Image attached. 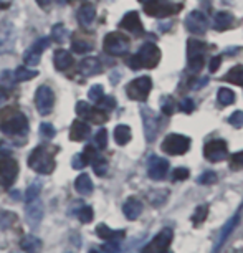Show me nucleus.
Wrapping results in <instances>:
<instances>
[{
    "mask_svg": "<svg viewBox=\"0 0 243 253\" xmlns=\"http://www.w3.org/2000/svg\"><path fill=\"white\" fill-rule=\"evenodd\" d=\"M8 99V91L3 86H0V104Z\"/></svg>",
    "mask_w": 243,
    "mask_h": 253,
    "instance_id": "bf43d9fd",
    "label": "nucleus"
},
{
    "mask_svg": "<svg viewBox=\"0 0 243 253\" xmlns=\"http://www.w3.org/2000/svg\"><path fill=\"white\" fill-rule=\"evenodd\" d=\"M51 35H53L55 42H58V43H63L66 40V37H68V30H66V27L63 23H58V25H55L51 28Z\"/></svg>",
    "mask_w": 243,
    "mask_h": 253,
    "instance_id": "c9c22d12",
    "label": "nucleus"
},
{
    "mask_svg": "<svg viewBox=\"0 0 243 253\" xmlns=\"http://www.w3.org/2000/svg\"><path fill=\"white\" fill-rule=\"evenodd\" d=\"M230 169L232 170H242L243 169V151L235 152L230 157Z\"/></svg>",
    "mask_w": 243,
    "mask_h": 253,
    "instance_id": "37998d69",
    "label": "nucleus"
},
{
    "mask_svg": "<svg viewBox=\"0 0 243 253\" xmlns=\"http://www.w3.org/2000/svg\"><path fill=\"white\" fill-rule=\"evenodd\" d=\"M203 156L210 162H220L223 159H227V156H228L227 142L223 139H215V141L207 142L205 147H203Z\"/></svg>",
    "mask_w": 243,
    "mask_h": 253,
    "instance_id": "f8f14e48",
    "label": "nucleus"
},
{
    "mask_svg": "<svg viewBox=\"0 0 243 253\" xmlns=\"http://www.w3.org/2000/svg\"><path fill=\"white\" fill-rule=\"evenodd\" d=\"M28 129V119L17 108H3L0 111V131L5 134H22Z\"/></svg>",
    "mask_w": 243,
    "mask_h": 253,
    "instance_id": "f257e3e1",
    "label": "nucleus"
},
{
    "mask_svg": "<svg viewBox=\"0 0 243 253\" xmlns=\"http://www.w3.org/2000/svg\"><path fill=\"white\" fill-rule=\"evenodd\" d=\"M15 253H25V252H23V250H22V252H15Z\"/></svg>",
    "mask_w": 243,
    "mask_h": 253,
    "instance_id": "69168bd1",
    "label": "nucleus"
},
{
    "mask_svg": "<svg viewBox=\"0 0 243 253\" xmlns=\"http://www.w3.org/2000/svg\"><path fill=\"white\" fill-rule=\"evenodd\" d=\"M165 253H172V252H170V250H169V252H165Z\"/></svg>",
    "mask_w": 243,
    "mask_h": 253,
    "instance_id": "338daca9",
    "label": "nucleus"
},
{
    "mask_svg": "<svg viewBox=\"0 0 243 253\" xmlns=\"http://www.w3.org/2000/svg\"><path fill=\"white\" fill-rule=\"evenodd\" d=\"M238 218H240V215L237 213V215H233V217L230 218V220H228V222L225 223V227H223L222 230H220V237H218L217 245H215V250H213V252H217L218 248H220V247L223 245V242L227 240L228 235H230V233L233 232V228H235V225L238 223Z\"/></svg>",
    "mask_w": 243,
    "mask_h": 253,
    "instance_id": "bb28decb",
    "label": "nucleus"
},
{
    "mask_svg": "<svg viewBox=\"0 0 243 253\" xmlns=\"http://www.w3.org/2000/svg\"><path fill=\"white\" fill-rule=\"evenodd\" d=\"M129 45H131L129 38L119 32L108 33L106 38H104V51L113 56L126 55L127 51H129Z\"/></svg>",
    "mask_w": 243,
    "mask_h": 253,
    "instance_id": "39448f33",
    "label": "nucleus"
},
{
    "mask_svg": "<svg viewBox=\"0 0 243 253\" xmlns=\"http://www.w3.org/2000/svg\"><path fill=\"white\" fill-rule=\"evenodd\" d=\"M76 113H78L81 118L88 119L89 123H94V124H103L108 121V114L104 113L103 109L89 106V104L84 101H80L76 104Z\"/></svg>",
    "mask_w": 243,
    "mask_h": 253,
    "instance_id": "ddd939ff",
    "label": "nucleus"
},
{
    "mask_svg": "<svg viewBox=\"0 0 243 253\" xmlns=\"http://www.w3.org/2000/svg\"><path fill=\"white\" fill-rule=\"evenodd\" d=\"M89 253H99V252H96V250H91V252H89Z\"/></svg>",
    "mask_w": 243,
    "mask_h": 253,
    "instance_id": "0e129e2a",
    "label": "nucleus"
},
{
    "mask_svg": "<svg viewBox=\"0 0 243 253\" xmlns=\"http://www.w3.org/2000/svg\"><path fill=\"white\" fill-rule=\"evenodd\" d=\"M80 156H81V159H83L84 166H88V164H91V162L98 157V152H96V149H94L93 146H86V147H84V151L81 152Z\"/></svg>",
    "mask_w": 243,
    "mask_h": 253,
    "instance_id": "4c0bfd02",
    "label": "nucleus"
},
{
    "mask_svg": "<svg viewBox=\"0 0 243 253\" xmlns=\"http://www.w3.org/2000/svg\"><path fill=\"white\" fill-rule=\"evenodd\" d=\"M119 27H121L122 30L136 33V35H141V33H142V23L139 20V13H137V12L126 13L124 18H122L121 23H119Z\"/></svg>",
    "mask_w": 243,
    "mask_h": 253,
    "instance_id": "6ab92c4d",
    "label": "nucleus"
},
{
    "mask_svg": "<svg viewBox=\"0 0 243 253\" xmlns=\"http://www.w3.org/2000/svg\"><path fill=\"white\" fill-rule=\"evenodd\" d=\"M25 215H27V223L30 227H38V223L41 222V217H43V204L38 199L28 202L27 209H25Z\"/></svg>",
    "mask_w": 243,
    "mask_h": 253,
    "instance_id": "f3484780",
    "label": "nucleus"
},
{
    "mask_svg": "<svg viewBox=\"0 0 243 253\" xmlns=\"http://www.w3.org/2000/svg\"><path fill=\"white\" fill-rule=\"evenodd\" d=\"M161 108H162V111H164L165 114H172V111H174V103H172V98H162V101H161Z\"/></svg>",
    "mask_w": 243,
    "mask_h": 253,
    "instance_id": "603ef678",
    "label": "nucleus"
},
{
    "mask_svg": "<svg viewBox=\"0 0 243 253\" xmlns=\"http://www.w3.org/2000/svg\"><path fill=\"white\" fill-rule=\"evenodd\" d=\"M220 63H222L220 56H213V58L210 60V65H208V70H210L212 73H215V71L218 70V66H220Z\"/></svg>",
    "mask_w": 243,
    "mask_h": 253,
    "instance_id": "4d7b16f0",
    "label": "nucleus"
},
{
    "mask_svg": "<svg viewBox=\"0 0 243 253\" xmlns=\"http://www.w3.org/2000/svg\"><path fill=\"white\" fill-rule=\"evenodd\" d=\"M122 212H124V215L129 218V220H136V218L142 213L141 200H137L134 197L127 199L126 202H124V205H122Z\"/></svg>",
    "mask_w": 243,
    "mask_h": 253,
    "instance_id": "4be33fe9",
    "label": "nucleus"
},
{
    "mask_svg": "<svg viewBox=\"0 0 243 253\" xmlns=\"http://www.w3.org/2000/svg\"><path fill=\"white\" fill-rule=\"evenodd\" d=\"M96 233L99 238H103V240H119V238L124 237V232L122 230H111L108 225H104V223H99L96 227Z\"/></svg>",
    "mask_w": 243,
    "mask_h": 253,
    "instance_id": "c85d7f7f",
    "label": "nucleus"
},
{
    "mask_svg": "<svg viewBox=\"0 0 243 253\" xmlns=\"http://www.w3.org/2000/svg\"><path fill=\"white\" fill-rule=\"evenodd\" d=\"M37 75H38V71L30 70L28 66H20V68H17L15 73H13V80L18 81V83H22V81H28V80L37 78Z\"/></svg>",
    "mask_w": 243,
    "mask_h": 253,
    "instance_id": "2f4dec72",
    "label": "nucleus"
},
{
    "mask_svg": "<svg viewBox=\"0 0 243 253\" xmlns=\"http://www.w3.org/2000/svg\"><path fill=\"white\" fill-rule=\"evenodd\" d=\"M93 169H94V174H98V175H104L106 174V170H108V162L103 159V157H96L93 162Z\"/></svg>",
    "mask_w": 243,
    "mask_h": 253,
    "instance_id": "ea45409f",
    "label": "nucleus"
},
{
    "mask_svg": "<svg viewBox=\"0 0 243 253\" xmlns=\"http://www.w3.org/2000/svg\"><path fill=\"white\" fill-rule=\"evenodd\" d=\"M89 126L84 121L81 119H76V121L71 123V127H70V139L71 141H84L86 137L89 136Z\"/></svg>",
    "mask_w": 243,
    "mask_h": 253,
    "instance_id": "aec40b11",
    "label": "nucleus"
},
{
    "mask_svg": "<svg viewBox=\"0 0 243 253\" xmlns=\"http://www.w3.org/2000/svg\"><path fill=\"white\" fill-rule=\"evenodd\" d=\"M94 144L98 149H106L108 146V131L106 129H99L94 136Z\"/></svg>",
    "mask_w": 243,
    "mask_h": 253,
    "instance_id": "a19ab883",
    "label": "nucleus"
},
{
    "mask_svg": "<svg viewBox=\"0 0 243 253\" xmlns=\"http://www.w3.org/2000/svg\"><path fill=\"white\" fill-rule=\"evenodd\" d=\"M159 61H161V50L157 48L154 43H146L139 48L137 55L127 58V65L134 70H139V68L152 70L159 65Z\"/></svg>",
    "mask_w": 243,
    "mask_h": 253,
    "instance_id": "f03ea898",
    "label": "nucleus"
},
{
    "mask_svg": "<svg viewBox=\"0 0 243 253\" xmlns=\"http://www.w3.org/2000/svg\"><path fill=\"white\" fill-rule=\"evenodd\" d=\"M217 98H218V103L222 106H228V104H233L235 103V93L228 88H220L217 93Z\"/></svg>",
    "mask_w": 243,
    "mask_h": 253,
    "instance_id": "72a5a7b5",
    "label": "nucleus"
},
{
    "mask_svg": "<svg viewBox=\"0 0 243 253\" xmlns=\"http://www.w3.org/2000/svg\"><path fill=\"white\" fill-rule=\"evenodd\" d=\"M205 51L207 45L202 43L199 40H190L187 42V61H189V70L192 73H199L205 65Z\"/></svg>",
    "mask_w": 243,
    "mask_h": 253,
    "instance_id": "20e7f679",
    "label": "nucleus"
},
{
    "mask_svg": "<svg viewBox=\"0 0 243 253\" xmlns=\"http://www.w3.org/2000/svg\"><path fill=\"white\" fill-rule=\"evenodd\" d=\"M35 104H37V109L41 116H48L53 109V104H55V94L51 91L50 86H45L41 84L40 88L37 89L35 93Z\"/></svg>",
    "mask_w": 243,
    "mask_h": 253,
    "instance_id": "9b49d317",
    "label": "nucleus"
},
{
    "mask_svg": "<svg viewBox=\"0 0 243 253\" xmlns=\"http://www.w3.org/2000/svg\"><path fill=\"white\" fill-rule=\"evenodd\" d=\"M141 116H142V121H144L146 137H147V141L151 142L152 139H154V136L157 132V118L149 108H142L141 109Z\"/></svg>",
    "mask_w": 243,
    "mask_h": 253,
    "instance_id": "a211bd4d",
    "label": "nucleus"
},
{
    "mask_svg": "<svg viewBox=\"0 0 243 253\" xmlns=\"http://www.w3.org/2000/svg\"><path fill=\"white\" fill-rule=\"evenodd\" d=\"M152 89V80L149 76H139V78L132 80L126 88V93L127 96L134 101H144L149 96Z\"/></svg>",
    "mask_w": 243,
    "mask_h": 253,
    "instance_id": "423d86ee",
    "label": "nucleus"
},
{
    "mask_svg": "<svg viewBox=\"0 0 243 253\" xmlns=\"http://www.w3.org/2000/svg\"><path fill=\"white\" fill-rule=\"evenodd\" d=\"M98 104H99V106H103L104 109H113L114 106H116V101H114V99L113 98H106V96H103L101 99H99V101H98Z\"/></svg>",
    "mask_w": 243,
    "mask_h": 253,
    "instance_id": "5fc2aeb1",
    "label": "nucleus"
},
{
    "mask_svg": "<svg viewBox=\"0 0 243 253\" xmlns=\"http://www.w3.org/2000/svg\"><path fill=\"white\" fill-rule=\"evenodd\" d=\"M40 132H41L43 136H46V137H53V136H55V129L50 126V124H46V123H45V124H41V126H40Z\"/></svg>",
    "mask_w": 243,
    "mask_h": 253,
    "instance_id": "6e6d98bb",
    "label": "nucleus"
},
{
    "mask_svg": "<svg viewBox=\"0 0 243 253\" xmlns=\"http://www.w3.org/2000/svg\"><path fill=\"white\" fill-rule=\"evenodd\" d=\"M172 237H174L172 230H170V228H164V230H161L144 248H142V253H165V252H169Z\"/></svg>",
    "mask_w": 243,
    "mask_h": 253,
    "instance_id": "9d476101",
    "label": "nucleus"
},
{
    "mask_svg": "<svg viewBox=\"0 0 243 253\" xmlns=\"http://www.w3.org/2000/svg\"><path fill=\"white\" fill-rule=\"evenodd\" d=\"M93 215H94L93 209L89 207V205H84V207H81V210L78 212V218L83 223H89V222H91L93 220Z\"/></svg>",
    "mask_w": 243,
    "mask_h": 253,
    "instance_id": "79ce46f5",
    "label": "nucleus"
},
{
    "mask_svg": "<svg viewBox=\"0 0 243 253\" xmlns=\"http://www.w3.org/2000/svg\"><path fill=\"white\" fill-rule=\"evenodd\" d=\"M223 80L232 84H237V86H243V65L233 66V68L225 75Z\"/></svg>",
    "mask_w": 243,
    "mask_h": 253,
    "instance_id": "7c9ffc66",
    "label": "nucleus"
},
{
    "mask_svg": "<svg viewBox=\"0 0 243 253\" xmlns=\"http://www.w3.org/2000/svg\"><path fill=\"white\" fill-rule=\"evenodd\" d=\"M185 27L194 35H203L207 32V18L202 12L194 10L190 12L187 18H185Z\"/></svg>",
    "mask_w": 243,
    "mask_h": 253,
    "instance_id": "2eb2a0df",
    "label": "nucleus"
},
{
    "mask_svg": "<svg viewBox=\"0 0 243 253\" xmlns=\"http://www.w3.org/2000/svg\"><path fill=\"white\" fill-rule=\"evenodd\" d=\"M38 192H40V185H38V184L30 185L28 190H27V202H32V200H35L38 197Z\"/></svg>",
    "mask_w": 243,
    "mask_h": 253,
    "instance_id": "864d4df0",
    "label": "nucleus"
},
{
    "mask_svg": "<svg viewBox=\"0 0 243 253\" xmlns=\"http://www.w3.org/2000/svg\"><path fill=\"white\" fill-rule=\"evenodd\" d=\"M40 58H41V53H38L37 50L30 48L25 53V56H23V60H25V63L28 66H37L38 63H40Z\"/></svg>",
    "mask_w": 243,
    "mask_h": 253,
    "instance_id": "58836bf2",
    "label": "nucleus"
},
{
    "mask_svg": "<svg viewBox=\"0 0 243 253\" xmlns=\"http://www.w3.org/2000/svg\"><path fill=\"white\" fill-rule=\"evenodd\" d=\"M75 189L78 190L80 194H83V195H89L93 192V180L89 179V175L88 174H81L76 177L75 180Z\"/></svg>",
    "mask_w": 243,
    "mask_h": 253,
    "instance_id": "cd10ccee",
    "label": "nucleus"
},
{
    "mask_svg": "<svg viewBox=\"0 0 243 253\" xmlns=\"http://www.w3.org/2000/svg\"><path fill=\"white\" fill-rule=\"evenodd\" d=\"M162 151L167 152V154L179 156L185 154L190 149V139L184 134H169L162 142Z\"/></svg>",
    "mask_w": 243,
    "mask_h": 253,
    "instance_id": "0eeeda50",
    "label": "nucleus"
},
{
    "mask_svg": "<svg viewBox=\"0 0 243 253\" xmlns=\"http://www.w3.org/2000/svg\"><path fill=\"white\" fill-rule=\"evenodd\" d=\"M179 108H180V111H184V113H192L194 111V99H190V98L180 99Z\"/></svg>",
    "mask_w": 243,
    "mask_h": 253,
    "instance_id": "3c124183",
    "label": "nucleus"
},
{
    "mask_svg": "<svg viewBox=\"0 0 243 253\" xmlns=\"http://www.w3.org/2000/svg\"><path fill=\"white\" fill-rule=\"evenodd\" d=\"M207 215H208V207H207V205H199V207L195 209L194 215H192V222L195 223V225H199V223H202L203 220H205Z\"/></svg>",
    "mask_w": 243,
    "mask_h": 253,
    "instance_id": "e433bc0d",
    "label": "nucleus"
},
{
    "mask_svg": "<svg viewBox=\"0 0 243 253\" xmlns=\"http://www.w3.org/2000/svg\"><path fill=\"white\" fill-rule=\"evenodd\" d=\"M103 96H104V91H103L101 84H94V86L88 91V98L91 99V101H94V103H98Z\"/></svg>",
    "mask_w": 243,
    "mask_h": 253,
    "instance_id": "c03bdc74",
    "label": "nucleus"
},
{
    "mask_svg": "<svg viewBox=\"0 0 243 253\" xmlns=\"http://www.w3.org/2000/svg\"><path fill=\"white\" fill-rule=\"evenodd\" d=\"M142 3H147V2H151V0H141Z\"/></svg>",
    "mask_w": 243,
    "mask_h": 253,
    "instance_id": "e2e57ef3",
    "label": "nucleus"
},
{
    "mask_svg": "<svg viewBox=\"0 0 243 253\" xmlns=\"http://www.w3.org/2000/svg\"><path fill=\"white\" fill-rule=\"evenodd\" d=\"M114 139L119 146H126L131 141V127L126 126V124H119L114 129Z\"/></svg>",
    "mask_w": 243,
    "mask_h": 253,
    "instance_id": "c756f323",
    "label": "nucleus"
},
{
    "mask_svg": "<svg viewBox=\"0 0 243 253\" xmlns=\"http://www.w3.org/2000/svg\"><path fill=\"white\" fill-rule=\"evenodd\" d=\"M189 175H190V170L187 167H177L172 172L174 180H185V179H189Z\"/></svg>",
    "mask_w": 243,
    "mask_h": 253,
    "instance_id": "de8ad7c7",
    "label": "nucleus"
},
{
    "mask_svg": "<svg viewBox=\"0 0 243 253\" xmlns=\"http://www.w3.org/2000/svg\"><path fill=\"white\" fill-rule=\"evenodd\" d=\"M53 65L56 70L65 71L73 65V56H71L66 50H56L53 55Z\"/></svg>",
    "mask_w": 243,
    "mask_h": 253,
    "instance_id": "5701e85b",
    "label": "nucleus"
},
{
    "mask_svg": "<svg viewBox=\"0 0 243 253\" xmlns=\"http://www.w3.org/2000/svg\"><path fill=\"white\" fill-rule=\"evenodd\" d=\"M15 37H17L15 27H13V23L10 20L0 22V55L12 50Z\"/></svg>",
    "mask_w": 243,
    "mask_h": 253,
    "instance_id": "4468645a",
    "label": "nucleus"
},
{
    "mask_svg": "<svg viewBox=\"0 0 243 253\" xmlns=\"http://www.w3.org/2000/svg\"><path fill=\"white\" fill-rule=\"evenodd\" d=\"M48 45H50V38L43 37V38H40V40H37L35 43H33L32 48H33V50H37L38 53H43V51H45L46 48H48Z\"/></svg>",
    "mask_w": 243,
    "mask_h": 253,
    "instance_id": "49530a36",
    "label": "nucleus"
},
{
    "mask_svg": "<svg viewBox=\"0 0 243 253\" xmlns=\"http://www.w3.org/2000/svg\"><path fill=\"white\" fill-rule=\"evenodd\" d=\"M28 166L38 174H51L55 169L53 152L45 146L37 147V149H33L30 157H28Z\"/></svg>",
    "mask_w": 243,
    "mask_h": 253,
    "instance_id": "7ed1b4c3",
    "label": "nucleus"
},
{
    "mask_svg": "<svg viewBox=\"0 0 243 253\" xmlns=\"http://www.w3.org/2000/svg\"><path fill=\"white\" fill-rule=\"evenodd\" d=\"M17 222V215L8 210H0V230H8Z\"/></svg>",
    "mask_w": 243,
    "mask_h": 253,
    "instance_id": "473e14b6",
    "label": "nucleus"
},
{
    "mask_svg": "<svg viewBox=\"0 0 243 253\" xmlns=\"http://www.w3.org/2000/svg\"><path fill=\"white\" fill-rule=\"evenodd\" d=\"M17 174H18L17 161L8 154L0 156V182H2L3 187H10L15 182Z\"/></svg>",
    "mask_w": 243,
    "mask_h": 253,
    "instance_id": "6e6552de",
    "label": "nucleus"
},
{
    "mask_svg": "<svg viewBox=\"0 0 243 253\" xmlns=\"http://www.w3.org/2000/svg\"><path fill=\"white\" fill-rule=\"evenodd\" d=\"M180 10V5H174L165 0H151V2L144 3V12L151 17L165 18L169 15H174Z\"/></svg>",
    "mask_w": 243,
    "mask_h": 253,
    "instance_id": "1a4fd4ad",
    "label": "nucleus"
},
{
    "mask_svg": "<svg viewBox=\"0 0 243 253\" xmlns=\"http://www.w3.org/2000/svg\"><path fill=\"white\" fill-rule=\"evenodd\" d=\"M71 46H73V51H76V53H88V51L93 50L91 42H86L83 38H75Z\"/></svg>",
    "mask_w": 243,
    "mask_h": 253,
    "instance_id": "f704fd0d",
    "label": "nucleus"
},
{
    "mask_svg": "<svg viewBox=\"0 0 243 253\" xmlns=\"http://www.w3.org/2000/svg\"><path fill=\"white\" fill-rule=\"evenodd\" d=\"M233 25V15L228 12H218L215 17H213V28L218 32L228 30Z\"/></svg>",
    "mask_w": 243,
    "mask_h": 253,
    "instance_id": "b1692460",
    "label": "nucleus"
},
{
    "mask_svg": "<svg viewBox=\"0 0 243 253\" xmlns=\"http://www.w3.org/2000/svg\"><path fill=\"white\" fill-rule=\"evenodd\" d=\"M169 172V162L164 157H151L149 164H147V174L151 179L154 180H162Z\"/></svg>",
    "mask_w": 243,
    "mask_h": 253,
    "instance_id": "dca6fc26",
    "label": "nucleus"
},
{
    "mask_svg": "<svg viewBox=\"0 0 243 253\" xmlns=\"http://www.w3.org/2000/svg\"><path fill=\"white\" fill-rule=\"evenodd\" d=\"M60 3H65V2H68V0H58Z\"/></svg>",
    "mask_w": 243,
    "mask_h": 253,
    "instance_id": "680f3d73",
    "label": "nucleus"
},
{
    "mask_svg": "<svg viewBox=\"0 0 243 253\" xmlns=\"http://www.w3.org/2000/svg\"><path fill=\"white\" fill-rule=\"evenodd\" d=\"M101 70H103L101 61H99L98 58H94V56H88V58L80 61V71L86 76L99 75L101 73Z\"/></svg>",
    "mask_w": 243,
    "mask_h": 253,
    "instance_id": "412c9836",
    "label": "nucleus"
},
{
    "mask_svg": "<svg viewBox=\"0 0 243 253\" xmlns=\"http://www.w3.org/2000/svg\"><path fill=\"white\" fill-rule=\"evenodd\" d=\"M73 167L75 169H81V167H84V162L81 159V156H76L73 159Z\"/></svg>",
    "mask_w": 243,
    "mask_h": 253,
    "instance_id": "13d9d810",
    "label": "nucleus"
},
{
    "mask_svg": "<svg viewBox=\"0 0 243 253\" xmlns=\"http://www.w3.org/2000/svg\"><path fill=\"white\" fill-rule=\"evenodd\" d=\"M103 253H119L118 240H106V243L101 247Z\"/></svg>",
    "mask_w": 243,
    "mask_h": 253,
    "instance_id": "09e8293b",
    "label": "nucleus"
},
{
    "mask_svg": "<svg viewBox=\"0 0 243 253\" xmlns=\"http://www.w3.org/2000/svg\"><path fill=\"white\" fill-rule=\"evenodd\" d=\"M215 182H217V174L212 172V170H207V172H203L199 177V184H202V185H210Z\"/></svg>",
    "mask_w": 243,
    "mask_h": 253,
    "instance_id": "a18cd8bd",
    "label": "nucleus"
},
{
    "mask_svg": "<svg viewBox=\"0 0 243 253\" xmlns=\"http://www.w3.org/2000/svg\"><path fill=\"white\" fill-rule=\"evenodd\" d=\"M51 2H53V0H37V3H38V5H41V7H46V5H50Z\"/></svg>",
    "mask_w": 243,
    "mask_h": 253,
    "instance_id": "052dcab7",
    "label": "nucleus"
},
{
    "mask_svg": "<svg viewBox=\"0 0 243 253\" xmlns=\"http://www.w3.org/2000/svg\"><path fill=\"white\" fill-rule=\"evenodd\" d=\"M94 17H96V10H94V7L89 5V3H86V5H83V7L80 8L78 22L83 27H89V25H91V23L94 22Z\"/></svg>",
    "mask_w": 243,
    "mask_h": 253,
    "instance_id": "393cba45",
    "label": "nucleus"
},
{
    "mask_svg": "<svg viewBox=\"0 0 243 253\" xmlns=\"http://www.w3.org/2000/svg\"><path fill=\"white\" fill-rule=\"evenodd\" d=\"M228 123H230L232 126H235V127H242L243 126V111L233 113L232 116L228 118Z\"/></svg>",
    "mask_w": 243,
    "mask_h": 253,
    "instance_id": "8fccbe9b",
    "label": "nucleus"
},
{
    "mask_svg": "<svg viewBox=\"0 0 243 253\" xmlns=\"http://www.w3.org/2000/svg\"><path fill=\"white\" fill-rule=\"evenodd\" d=\"M20 247L25 253H40L41 252V242L33 235L23 237L20 242Z\"/></svg>",
    "mask_w": 243,
    "mask_h": 253,
    "instance_id": "a878e982",
    "label": "nucleus"
}]
</instances>
